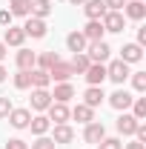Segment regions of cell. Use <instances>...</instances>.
<instances>
[{
	"instance_id": "obj_30",
	"label": "cell",
	"mask_w": 146,
	"mask_h": 149,
	"mask_svg": "<svg viewBox=\"0 0 146 149\" xmlns=\"http://www.w3.org/2000/svg\"><path fill=\"white\" fill-rule=\"evenodd\" d=\"M15 86H17V89H32V69H29V72L20 69V72L15 74Z\"/></svg>"
},
{
	"instance_id": "obj_26",
	"label": "cell",
	"mask_w": 146,
	"mask_h": 149,
	"mask_svg": "<svg viewBox=\"0 0 146 149\" xmlns=\"http://www.w3.org/2000/svg\"><path fill=\"white\" fill-rule=\"evenodd\" d=\"M49 126H52V120H49V118H43V115H37V118H32V120H29V129L35 132V135H46V132H49Z\"/></svg>"
},
{
	"instance_id": "obj_43",
	"label": "cell",
	"mask_w": 146,
	"mask_h": 149,
	"mask_svg": "<svg viewBox=\"0 0 146 149\" xmlns=\"http://www.w3.org/2000/svg\"><path fill=\"white\" fill-rule=\"evenodd\" d=\"M72 3H74V6H83V3H86V0H72Z\"/></svg>"
},
{
	"instance_id": "obj_1",
	"label": "cell",
	"mask_w": 146,
	"mask_h": 149,
	"mask_svg": "<svg viewBox=\"0 0 146 149\" xmlns=\"http://www.w3.org/2000/svg\"><path fill=\"white\" fill-rule=\"evenodd\" d=\"M109 55H112V49H109V43H106V40H92L89 49H86V57H89L92 63H106Z\"/></svg>"
},
{
	"instance_id": "obj_29",
	"label": "cell",
	"mask_w": 146,
	"mask_h": 149,
	"mask_svg": "<svg viewBox=\"0 0 146 149\" xmlns=\"http://www.w3.org/2000/svg\"><path fill=\"white\" fill-rule=\"evenodd\" d=\"M57 60H60V55H57V52H43V55H37L35 66H37V69H46V72H49V66H55Z\"/></svg>"
},
{
	"instance_id": "obj_37",
	"label": "cell",
	"mask_w": 146,
	"mask_h": 149,
	"mask_svg": "<svg viewBox=\"0 0 146 149\" xmlns=\"http://www.w3.org/2000/svg\"><path fill=\"white\" fill-rule=\"evenodd\" d=\"M6 149H29V146H26V141H20V138H12V141H6Z\"/></svg>"
},
{
	"instance_id": "obj_27",
	"label": "cell",
	"mask_w": 146,
	"mask_h": 149,
	"mask_svg": "<svg viewBox=\"0 0 146 149\" xmlns=\"http://www.w3.org/2000/svg\"><path fill=\"white\" fill-rule=\"evenodd\" d=\"M49 83H52V77H49L46 69H32V86L35 89H46Z\"/></svg>"
},
{
	"instance_id": "obj_39",
	"label": "cell",
	"mask_w": 146,
	"mask_h": 149,
	"mask_svg": "<svg viewBox=\"0 0 146 149\" xmlns=\"http://www.w3.org/2000/svg\"><path fill=\"white\" fill-rule=\"evenodd\" d=\"M146 43V29H138V46H143Z\"/></svg>"
},
{
	"instance_id": "obj_17",
	"label": "cell",
	"mask_w": 146,
	"mask_h": 149,
	"mask_svg": "<svg viewBox=\"0 0 146 149\" xmlns=\"http://www.w3.org/2000/svg\"><path fill=\"white\" fill-rule=\"evenodd\" d=\"M23 40H26V32H23V29H17V26H9V29H6V35H3V43H6V46H23Z\"/></svg>"
},
{
	"instance_id": "obj_36",
	"label": "cell",
	"mask_w": 146,
	"mask_h": 149,
	"mask_svg": "<svg viewBox=\"0 0 146 149\" xmlns=\"http://www.w3.org/2000/svg\"><path fill=\"white\" fill-rule=\"evenodd\" d=\"M9 112H12V100L9 97H0V120L9 118Z\"/></svg>"
},
{
	"instance_id": "obj_42",
	"label": "cell",
	"mask_w": 146,
	"mask_h": 149,
	"mask_svg": "<svg viewBox=\"0 0 146 149\" xmlns=\"http://www.w3.org/2000/svg\"><path fill=\"white\" fill-rule=\"evenodd\" d=\"M6 80V69H3V63H0V83Z\"/></svg>"
},
{
	"instance_id": "obj_2",
	"label": "cell",
	"mask_w": 146,
	"mask_h": 149,
	"mask_svg": "<svg viewBox=\"0 0 146 149\" xmlns=\"http://www.w3.org/2000/svg\"><path fill=\"white\" fill-rule=\"evenodd\" d=\"M100 23H103V32H123V26H126V17H123V12H106L103 17H100Z\"/></svg>"
},
{
	"instance_id": "obj_13",
	"label": "cell",
	"mask_w": 146,
	"mask_h": 149,
	"mask_svg": "<svg viewBox=\"0 0 146 149\" xmlns=\"http://www.w3.org/2000/svg\"><path fill=\"white\" fill-rule=\"evenodd\" d=\"M138 123H140V120H138L135 115H126V112H123V115L117 118V123H115V126H117V132H120V135H135Z\"/></svg>"
},
{
	"instance_id": "obj_14",
	"label": "cell",
	"mask_w": 146,
	"mask_h": 149,
	"mask_svg": "<svg viewBox=\"0 0 146 149\" xmlns=\"http://www.w3.org/2000/svg\"><path fill=\"white\" fill-rule=\"evenodd\" d=\"M140 57H143V46H138V43H126L120 49V60L123 63H138Z\"/></svg>"
},
{
	"instance_id": "obj_25",
	"label": "cell",
	"mask_w": 146,
	"mask_h": 149,
	"mask_svg": "<svg viewBox=\"0 0 146 149\" xmlns=\"http://www.w3.org/2000/svg\"><path fill=\"white\" fill-rule=\"evenodd\" d=\"M35 60H37V55L35 52H29V49H20L17 52V69H35Z\"/></svg>"
},
{
	"instance_id": "obj_33",
	"label": "cell",
	"mask_w": 146,
	"mask_h": 149,
	"mask_svg": "<svg viewBox=\"0 0 146 149\" xmlns=\"http://www.w3.org/2000/svg\"><path fill=\"white\" fill-rule=\"evenodd\" d=\"M132 86H135L138 92H143L146 89V72H135L132 74Z\"/></svg>"
},
{
	"instance_id": "obj_23",
	"label": "cell",
	"mask_w": 146,
	"mask_h": 149,
	"mask_svg": "<svg viewBox=\"0 0 146 149\" xmlns=\"http://www.w3.org/2000/svg\"><path fill=\"white\" fill-rule=\"evenodd\" d=\"M9 12H12V17L17 15V17H29L32 15V0H12L9 3Z\"/></svg>"
},
{
	"instance_id": "obj_7",
	"label": "cell",
	"mask_w": 146,
	"mask_h": 149,
	"mask_svg": "<svg viewBox=\"0 0 146 149\" xmlns=\"http://www.w3.org/2000/svg\"><path fill=\"white\" fill-rule=\"evenodd\" d=\"M72 66L69 63H63V60H57L55 66H49V77L52 80H57V83H69V77H72Z\"/></svg>"
},
{
	"instance_id": "obj_6",
	"label": "cell",
	"mask_w": 146,
	"mask_h": 149,
	"mask_svg": "<svg viewBox=\"0 0 146 149\" xmlns=\"http://www.w3.org/2000/svg\"><path fill=\"white\" fill-rule=\"evenodd\" d=\"M132 100H135V97H132L126 89H117V92L109 95V106H112V109H117V112H126L129 106H132Z\"/></svg>"
},
{
	"instance_id": "obj_32",
	"label": "cell",
	"mask_w": 146,
	"mask_h": 149,
	"mask_svg": "<svg viewBox=\"0 0 146 149\" xmlns=\"http://www.w3.org/2000/svg\"><path fill=\"white\" fill-rule=\"evenodd\" d=\"M55 146H57V143L52 141V138H46V135H40L35 143H32V149H55Z\"/></svg>"
},
{
	"instance_id": "obj_41",
	"label": "cell",
	"mask_w": 146,
	"mask_h": 149,
	"mask_svg": "<svg viewBox=\"0 0 146 149\" xmlns=\"http://www.w3.org/2000/svg\"><path fill=\"white\" fill-rule=\"evenodd\" d=\"M3 57H6V43L0 40V60H3Z\"/></svg>"
},
{
	"instance_id": "obj_10",
	"label": "cell",
	"mask_w": 146,
	"mask_h": 149,
	"mask_svg": "<svg viewBox=\"0 0 146 149\" xmlns=\"http://www.w3.org/2000/svg\"><path fill=\"white\" fill-rule=\"evenodd\" d=\"M29 120H32V112L29 109H12L9 112V123L15 129H29Z\"/></svg>"
},
{
	"instance_id": "obj_24",
	"label": "cell",
	"mask_w": 146,
	"mask_h": 149,
	"mask_svg": "<svg viewBox=\"0 0 146 149\" xmlns=\"http://www.w3.org/2000/svg\"><path fill=\"white\" fill-rule=\"evenodd\" d=\"M49 15H52V3L49 0H32V17L46 20Z\"/></svg>"
},
{
	"instance_id": "obj_31",
	"label": "cell",
	"mask_w": 146,
	"mask_h": 149,
	"mask_svg": "<svg viewBox=\"0 0 146 149\" xmlns=\"http://www.w3.org/2000/svg\"><path fill=\"white\" fill-rule=\"evenodd\" d=\"M132 115H135L138 120L146 118V97H135V100H132Z\"/></svg>"
},
{
	"instance_id": "obj_15",
	"label": "cell",
	"mask_w": 146,
	"mask_h": 149,
	"mask_svg": "<svg viewBox=\"0 0 146 149\" xmlns=\"http://www.w3.org/2000/svg\"><path fill=\"white\" fill-rule=\"evenodd\" d=\"M55 143H72L74 141V129L69 123H55V135H52Z\"/></svg>"
},
{
	"instance_id": "obj_22",
	"label": "cell",
	"mask_w": 146,
	"mask_h": 149,
	"mask_svg": "<svg viewBox=\"0 0 146 149\" xmlns=\"http://www.w3.org/2000/svg\"><path fill=\"white\" fill-rule=\"evenodd\" d=\"M103 35H106V32H103V23H100V20H89V23H86V29H83V37H86V40H103Z\"/></svg>"
},
{
	"instance_id": "obj_21",
	"label": "cell",
	"mask_w": 146,
	"mask_h": 149,
	"mask_svg": "<svg viewBox=\"0 0 146 149\" xmlns=\"http://www.w3.org/2000/svg\"><path fill=\"white\" fill-rule=\"evenodd\" d=\"M103 97H106V95H103L100 86H89L86 95H83V103H86L89 109H95V106H100V103H103Z\"/></svg>"
},
{
	"instance_id": "obj_8",
	"label": "cell",
	"mask_w": 146,
	"mask_h": 149,
	"mask_svg": "<svg viewBox=\"0 0 146 149\" xmlns=\"http://www.w3.org/2000/svg\"><path fill=\"white\" fill-rule=\"evenodd\" d=\"M23 32H26V37H46V20L32 17V15H29L26 26H23Z\"/></svg>"
},
{
	"instance_id": "obj_18",
	"label": "cell",
	"mask_w": 146,
	"mask_h": 149,
	"mask_svg": "<svg viewBox=\"0 0 146 149\" xmlns=\"http://www.w3.org/2000/svg\"><path fill=\"white\" fill-rule=\"evenodd\" d=\"M72 97H74L72 83H57V86H55V92H52V100H55V103H69Z\"/></svg>"
},
{
	"instance_id": "obj_4",
	"label": "cell",
	"mask_w": 146,
	"mask_h": 149,
	"mask_svg": "<svg viewBox=\"0 0 146 149\" xmlns=\"http://www.w3.org/2000/svg\"><path fill=\"white\" fill-rule=\"evenodd\" d=\"M103 138H106V126H103L100 120L86 123V129H83V141H86V143H100Z\"/></svg>"
},
{
	"instance_id": "obj_35",
	"label": "cell",
	"mask_w": 146,
	"mask_h": 149,
	"mask_svg": "<svg viewBox=\"0 0 146 149\" xmlns=\"http://www.w3.org/2000/svg\"><path fill=\"white\" fill-rule=\"evenodd\" d=\"M106 3V12H123V6H126V0H103Z\"/></svg>"
},
{
	"instance_id": "obj_5",
	"label": "cell",
	"mask_w": 146,
	"mask_h": 149,
	"mask_svg": "<svg viewBox=\"0 0 146 149\" xmlns=\"http://www.w3.org/2000/svg\"><path fill=\"white\" fill-rule=\"evenodd\" d=\"M83 77H86L89 86H100V83L106 80V66H103V63H89V69L83 72Z\"/></svg>"
},
{
	"instance_id": "obj_12",
	"label": "cell",
	"mask_w": 146,
	"mask_h": 149,
	"mask_svg": "<svg viewBox=\"0 0 146 149\" xmlns=\"http://www.w3.org/2000/svg\"><path fill=\"white\" fill-rule=\"evenodd\" d=\"M69 118H74L77 123H83V126H86V123L95 120V109H89L86 103H77L74 109H69Z\"/></svg>"
},
{
	"instance_id": "obj_3",
	"label": "cell",
	"mask_w": 146,
	"mask_h": 149,
	"mask_svg": "<svg viewBox=\"0 0 146 149\" xmlns=\"http://www.w3.org/2000/svg\"><path fill=\"white\" fill-rule=\"evenodd\" d=\"M129 74H132V72H129V63H123V60H112L109 66H106V77H109V80H115L117 86L126 80Z\"/></svg>"
},
{
	"instance_id": "obj_20",
	"label": "cell",
	"mask_w": 146,
	"mask_h": 149,
	"mask_svg": "<svg viewBox=\"0 0 146 149\" xmlns=\"http://www.w3.org/2000/svg\"><path fill=\"white\" fill-rule=\"evenodd\" d=\"M123 12H126V17H132V20H143V17H146L143 0H129L126 6H123Z\"/></svg>"
},
{
	"instance_id": "obj_19",
	"label": "cell",
	"mask_w": 146,
	"mask_h": 149,
	"mask_svg": "<svg viewBox=\"0 0 146 149\" xmlns=\"http://www.w3.org/2000/svg\"><path fill=\"white\" fill-rule=\"evenodd\" d=\"M66 46H69V52H86V46H89V40L83 37V32H72V35L66 37Z\"/></svg>"
},
{
	"instance_id": "obj_38",
	"label": "cell",
	"mask_w": 146,
	"mask_h": 149,
	"mask_svg": "<svg viewBox=\"0 0 146 149\" xmlns=\"http://www.w3.org/2000/svg\"><path fill=\"white\" fill-rule=\"evenodd\" d=\"M0 23H3V26H12V12L3 9V12H0Z\"/></svg>"
},
{
	"instance_id": "obj_28",
	"label": "cell",
	"mask_w": 146,
	"mask_h": 149,
	"mask_svg": "<svg viewBox=\"0 0 146 149\" xmlns=\"http://www.w3.org/2000/svg\"><path fill=\"white\" fill-rule=\"evenodd\" d=\"M89 63H92V60L86 57V52H77V55L72 57V63H69V66H72V72H74V74H83L86 69H89Z\"/></svg>"
},
{
	"instance_id": "obj_9",
	"label": "cell",
	"mask_w": 146,
	"mask_h": 149,
	"mask_svg": "<svg viewBox=\"0 0 146 149\" xmlns=\"http://www.w3.org/2000/svg\"><path fill=\"white\" fill-rule=\"evenodd\" d=\"M83 15L89 20H100L106 15V3H103V0H86V3H83Z\"/></svg>"
},
{
	"instance_id": "obj_16",
	"label": "cell",
	"mask_w": 146,
	"mask_h": 149,
	"mask_svg": "<svg viewBox=\"0 0 146 149\" xmlns=\"http://www.w3.org/2000/svg\"><path fill=\"white\" fill-rule=\"evenodd\" d=\"M49 120H52V123H66V120H69V106L52 100V106H49Z\"/></svg>"
},
{
	"instance_id": "obj_11",
	"label": "cell",
	"mask_w": 146,
	"mask_h": 149,
	"mask_svg": "<svg viewBox=\"0 0 146 149\" xmlns=\"http://www.w3.org/2000/svg\"><path fill=\"white\" fill-rule=\"evenodd\" d=\"M49 106H52V92L49 89H35L32 92V109L43 112V109H49Z\"/></svg>"
},
{
	"instance_id": "obj_34",
	"label": "cell",
	"mask_w": 146,
	"mask_h": 149,
	"mask_svg": "<svg viewBox=\"0 0 146 149\" xmlns=\"http://www.w3.org/2000/svg\"><path fill=\"white\" fill-rule=\"evenodd\" d=\"M97 149H123V143H120L117 138H103V141L97 143Z\"/></svg>"
},
{
	"instance_id": "obj_40",
	"label": "cell",
	"mask_w": 146,
	"mask_h": 149,
	"mask_svg": "<svg viewBox=\"0 0 146 149\" xmlns=\"http://www.w3.org/2000/svg\"><path fill=\"white\" fill-rule=\"evenodd\" d=\"M126 149H146V146L140 143V141H138V143H126Z\"/></svg>"
}]
</instances>
